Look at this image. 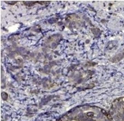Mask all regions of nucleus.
Instances as JSON below:
<instances>
[{"mask_svg":"<svg viewBox=\"0 0 124 121\" xmlns=\"http://www.w3.org/2000/svg\"><path fill=\"white\" fill-rule=\"evenodd\" d=\"M124 57V49L121 52L109 59V60L113 63H117L123 59Z\"/></svg>","mask_w":124,"mask_h":121,"instance_id":"1","label":"nucleus"},{"mask_svg":"<svg viewBox=\"0 0 124 121\" xmlns=\"http://www.w3.org/2000/svg\"><path fill=\"white\" fill-rule=\"evenodd\" d=\"M6 3L8 4H14L17 3V1H5Z\"/></svg>","mask_w":124,"mask_h":121,"instance_id":"2","label":"nucleus"}]
</instances>
